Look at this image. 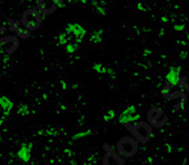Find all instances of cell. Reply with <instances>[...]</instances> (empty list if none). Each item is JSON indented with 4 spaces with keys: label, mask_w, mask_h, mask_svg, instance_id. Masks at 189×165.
<instances>
[{
    "label": "cell",
    "mask_w": 189,
    "mask_h": 165,
    "mask_svg": "<svg viewBox=\"0 0 189 165\" xmlns=\"http://www.w3.org/2000/svg\"><path fill=\"white\" fill-rule=\"evenodd\" d=\"M127 130L132 134L139 143H148L152 137V125L147 122H138L135 124H127Z\"/></svg>",
    "instance_id": "6da1fadb"
},
{
    "label": "cell",
    "mask_w": 189,
    "mask_h": 165,
    "mask_svg": "<svg viewBox=\"0 0 189 165\" xmlns=\"http://www.w3.org/2000/svg\"><path fill=\"white\" fill-rule=\"evenodd\" d=\"M117 149H118V153L122 157H134L138 153V149H139L138 140L131 136H124L118 141Z\"/></svg>",
    "instance_id": "7a4b0ae2"
},
{
    "label": "cell",
    "mask_w": 189,
    "mask_h": 165,
    "mask_svg": "<svg viewBox=\"0 0 189 165\" xmlns=\"http://www.w3.org/2000/svg\"><path fill=\"white\" fill-rule=\"evenodd\" d=\"M21 24L28 31H35L42 24V15L36 9H25L21 15Z\"/></svg>",
    "instance_id": "3957f363"
},
{
    "label": "cell",
    "mask_w": 189,
    "mask_h": 165,
    "mask_svg": "<svg viewBox=\"0 0 189 165\" xmlns=\"http://www.w3.org/2000/svg\"><path fill=\"white\" fill-rule=\"evenodd\" d=\"M147 119H148V123L154 127H161L168 122V118L164 115V112L160 110L159 107H154L148 111L147 114Z\"/></svg>",
    "instance_id": "277c9868"
},
{
    "label": "cell",
    "mask_w": 189,
    "mask_h": 165,
    "mask_svg": "<svg viewBox=\"0 0 189 165\" xmlns=\"http://www.w3.org/2000/svg\"><path fill=\"white\" fill-rule=\"evenodd\" d=\"M139 119H140V114H139L138 110L135 108V106H128L120 114V116H119V123L127 125V124H132V123H138Z\"/></svg>",
    "instance_id": "5b68a950"
},
{
    "label": "cell",
    "mask_w": 189,
    "mask_h": 165,
    "mask_svg": "<svg viewBox=\"0 0 189 165\" xmlns=\"http://www.w3.org/2000/svg\"><path fill=\"white\" fill-rule=\"evenodd\" d=\"M105 149L106 153L103 156V160H102L103 165H124V158L118 152L112 151L107 144H105Z\"/></svg>",
    "instance_id": "8992f818"
},
{
    "label": "cell",
    "mask_w": 189,
    "mask_h": 165,
    "mask_svg": "<svg viewBox=\"0 0 189 165\" xmlns=\"http://www.w3.org/2000/svg\"><path fill=\"white\" fill-rule=\"evenodd\" d=\"M57 7L56 0H37V11L41 15H52L56 12Z\"/></svg>",
    "instance_id": "52a82bcc"
},
{
    "label": "cell",
    "mask_w": 189,
    "mask_h": 165,
    "mask_svg": "<svg viewBox=\"0 0 189 165\" xmlns=\"http://www.w3.org/2000/svg\"><path fill=\"white\" fill-rule=\"evenodd\" d=\"M167 82L171 86H177L181 83V66H173L168 70Z\"/></svg>",
    "instance_id": "ba28073f"
},
{
    "label": "cell",
    "mask_w": 189,
    "mask_h": 165,
    "mask_svg": "<svg viewBox=\"0 0 189 165\" xmlns=\"http://www.w3.org/2000/svg\"><path fill=\"white\" fill-rule=\"evenodd\" d=\"M31 153H32V144L31 143H25L20 147V149L17 152V157L24 163H28L31 160Z\"/></svg>",
    "instance_id": "9c48e42d"
},
{
    "label": "cell",
    "mask_w": 189,
    "mask_h": 165,
    "mask_svg": "<svg viewBox=\"0 0 189 165\" xmlns=\"http://www.w3.org/2000/svg\"><path fill=\"white\" fill-rule=\"evenodd\" d=\"M102 38H103V31L102 29H97L95 32H93L91 34V42H94V44H99V42L102 41Z\"/></svg>",
    "instance_id": "30bf717a"
},
{
    "label": "cell",
    "mask_w": 189,
    "mask_h": 165,
    "mask_svg": "<svg viewBox=\"0 0 189 165\" xmlns=\"http://www.w3.org/2000/svg\"><path fill=\"white\" fill-rule=\"evenodd\" d=\"M93 69H94L95 71H98L99 74H106V73H112V71H110L107 68L103 65V64H95L94 66H93Z\"/></svg>",
    "instance_id": "8fae6325"
},
{
    "label": "cell",
    "mask_w": 189,
    "mask_h": 165,
    "mask_svg": "<svg viewBox=\"0 0 189 165\" xmlns=\"http://www.w3.org/2000/svg\"><path fill=\"white\" fill-rule=\"evenodd\" d=\"M17 112H19V115H23V116H26V115H29V108L26 107L25 104H21V106H20V107H19Z\"/></svg>",
    "instance_id": "7c38bea8"
},
{
    "label": "cell",
    "mask_w": 189,
    "mask_h": 165,
    "mask_svg": "<svg viewBox=\"0 0 189 165\" xmlns=\"http://www.w3.org/2000/svg\"><path fill=\"white\" fill-rule=\"evenodd\" d=\"M90 134H91L90 130L84 131V132H79V134H77V135H74V136H73V140H78V139H81V137H86L87 135H90Z\"/></svg>",
    "instance_id": "4fadbf2b"
},
{
    "label": "cell",
    "mask_w": 189,
    "mask_h": 165,
    "mask_svg": "<svg viewBox=\"0 0 189 165\" xmlns=\"http://www.w3.org/2000/svg\"><path fill=\"white\" fill-rule=\"evenodd\" d=\"M114 115H115L114 110L107 111V112H106V115L103 116V120H111V119H114Z\"/></svg>",
    "instance_id": "5bb4252c"
},
{
    "label": "cell",
    "mask_w": 189,
    "mask_h": 165,
    "mask_svg": "<svg viewBox=\"0 0 189 165\" xmlns=\"http://www.w3.org/2000/svg\"><path fill=\"white\" fill-rule=\"evenodd\" d=\"M75 49H77V48H75V46H73V45H66V52H68V53H73Z\"/></svg>",
    "instance_id": "9a60e30c"
},
{
    "label": "cell",
    "mask_w": 189,
    "mask_h": 165,
    "mask_svg": "<svg viewBox=\"0 0 189 165\" xmlns=\"http://www.w3.org/2000/svg\"><path fill=\"white\" fill-rule=\"evenodd\" d=\"M173 28H175V31H184L185 26H184V25H180V24H176V25L173 26Z\"/></svg>",
    "instance_id": "2e32d148"
},
{
    "label": "cell",
    "mask_w": 189,
    "mask_h": 165,
    "mask_svg": "<svg viewBox=\"0 0 189 165\" xmlns=\"http://www.w3.org/2000/svg\"><path fill=\"white\" fill-rule=\"evenodd\" d=\"M138 8H139V9H140V11H144V7H143V5H142V4H139V5H138Z\"/></svg>",
    "instance_id": "e0dca14e"
},
{
    "label": "cell",
    "mask_w": 189,
    "mask_h": 165,
    "mask_svg": "<svg viewBox=\"0 0 189 165\" xmlns=\"http://www.w3.org/2000/svg\"><path fill=\"white\" fill-rule=\"evenodd\" d=\"M3 122H4V118H2V116H0V125L3 124Z\"/></svg>",
    "instance_id": "ac0fdd59"
},
{
    "label": "cell",
    "mask_w": 189,
    "mask_h": 165,
    "mask_svg": "<svg viewBox=\"0 0 189 165\" xmlns=\"http://www.w3.org/2000/svg\"><path fill=\"white\" fill-rule=\"evenodd\" d=\"M86 165H93V164H86Z\"/></svg>",
    "instance_id": "d6986e66"
},
{
    "label": "cell",
    "mask_w": 189,
    "mask_h": 165,
    "mask_svg": "<svg viewBox=\"0 0 189 165\" xmlns=\"http://www.w3.org/2000/svg\"><path fill=\"white\" fill-rule=\"evenodd\" d=\"M188 139H189V136H188Z\"/></svg>",
    "instance_id": "ffe728a7"
}]
</instances>
